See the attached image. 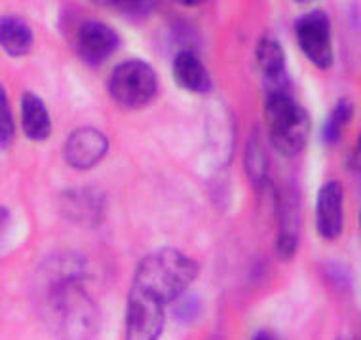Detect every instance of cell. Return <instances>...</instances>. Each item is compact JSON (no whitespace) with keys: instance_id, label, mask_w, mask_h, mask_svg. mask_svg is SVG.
Returning <instances> with one entry per match:
<instances>
[{"instance_id":"6da1fadb","label":"cell","mask_w":361,"mask_h":340,"mask_svg":"<svg viewBox=\"0 0 361 340\" xmlns=\"http://www.w3.org/2000/svg\"><path fill=\"white\" fill-rule=\"evenodd\" d=\"M198 262L179 249L166 248L139 260L133 285L149 291L164 304L187 293L188 285L198 278Z\"/></svg>"},{"instance_id":"7a4b0ae2","label":"cell","mask_w":361,"mask_h":340,"mask_svg":"<svg viewBox=\"0 0 361 340\" xmlns=\"http://www.w3.org/2000/svg\"><path fill=\"white\" fill-rule=\"evenodd\" d=\"M264 122L268 139L280 154L297 156L310 137V116L291 92L267 93Z\"/></svg>"},{"instance_id":"3957f363","label":"cell","mask_w":361,"mask_h":340,"mask_svg":"<svg viewBox=\"0 0 361 340\" xmlns=\"http://www.w3.org/2000/svg\"><path fill=\"white\" fill-rule=\"evenodd\" d=\"M158 78L154 68L141 59L122 61L109 78V93L124 109H141L154 99Z\"/></svg>"},{"instance_id":"277c9868","label":"cell","mask_w":361,"mask_h":340,"mask_svg":"<svg viewBox=\"0 0 361 340\" xmlns=\"http://www.w3.org/2000/svg\"><path fill=\"white\" fill-rule=\"evenodd\" d=\"M295 37L306 59L322 71L331 68L335 61L329 16L324 10H312L300 16L295 23Z\"/></svg>"},{"instance_id":"5b68a950","label":"cell","mask_w":361,"mask_h":340,"mask_svg":"<svg viewBox=\"0 0 361 340\" xmlns=\"http://www.w3.org/2000/svg\"><path fill=\"white\" fill-rule=\"evenodd\" d=\"M166 304L149 291L133 285L126 308V336L131 340H154L160 336L166 322Z\"/></svg>"},{"instance_id":"8992f818","label":"cell","mask_w":361,"mask_h":340,"mask_svg":"<svg viewBox=\"0 0 361 340\" xmlns=\"http://www.w3.org/2000/svg\"><path fill=\"white\" fill-rule=\"evenodd\" d=\"M109 150V139L97 128H78L69 135L63 147L65 162L73 169L86 171L97 166Z\"/></svg>"},{"instance_id":"52a82bcc","label":"cell","mask_w":361,"mask_h":340,"mask_svg":"<svg viewBox=\"0 0 361 340\" xmlns=\"http://www.w3.org/2000/svg\"><path fill=\"white\" fill-rule=\"evenodd\" d=\"M118 48V32L101 21H86L76 32V51L87 65L105 63Z\"/></svg>"},{"instance_id":"ba28073f","label":"cell","mask_w":361,"mask_h":340,"mask_svg":"<svg viewBox=\"0 0 361 340\" xmlns=\"http://www.w3.org/2000/svg\"><path fill=\"white\" fill-rule=\"evenodd\" d=\"M344 224V190L338 181H327L318 194L316 204V226L324 240H335L343 232Z\"/></svg>"},{"instance_id":"9c48e42d","label":"cell","mask_w":361,"mask_h":340,"mask_svg":"<svg viewBox=\"0 0 361 340\" xmlns=\"http://www.w3.org/2000/svg\"><path fill=\"white\" fill-rule=\"evenodd\" d=\"M257 65L264 76V87L270 92H289V78H287L286 51L276 38L262 37L257 44Z\"/></svg>"},{"instance_id":"30bf717a","label":"cell","mask_w":361,"mask_h":340,"mask_svg":"<svg viewBox=\"0 0 361 340\" xmlns=\"http://www.w3.org/2000/svg\"><path fill=\"white\" fill-rule=\"evenodd\" d=\"M300 238V210L299 198L287 194L280 202V230H278V257L291 259L297 253Z\"/></svg>"},{"instance_id":"8fae6325","label":"cell","mask_w":361,"mask_h":340,"mask_svg":"<svg viewBox=\"0 0 361 340\" xmlns=\"http://www.w3.org/2000/svg\"><path fill=\"white\" fill-rule=\"evenodd\" d=\"M173 76L183 90L192 93L212 92V76L192 51H179L173 59Z\"/></svg>"},{"instance_id":"7c38bea8","label":"cell","mask_w":361,"mask_h":340,"mask_svg":"<svg viewBox=\"0 0 361 340\" xmlns=\"http://www.w3.org/2000/svg\"><path fill=\"white\" fill-rule=\"evenodd\" d=\"M21 126H23V133L31 141H44L50 137V114L37 93L25 92L21 95Z\"/></svg>"},{"instance_id":"4fadbf2b","label":"cell","mask_w":361,"mask_h":340,"mask_svg":"<svg viewBox=\"0 0 361 340\" xmlns=\"http://www.w3.org/2000/svg\"><path fill=\"white\" fill-rule=\"evenodd\" d=\"M32 31L27 21L19 18H0V48L12 57L27 56L32 48Z\"/></svg>"},{"instance_id":"5bb4252c","label":"cell","mask_w":361,"mask_h":340,"mask_svg":"<svg viewBox=\"0 0 361 340\" xmlns=\"http://www.w3.org/2000/svg\"><path fill=\"white\" fill-rule=\"evenodd\" d=\"M354 114V105L350 101H338L336 107L331 111L329 118L325 120L324 124V142L325 145H335L341 137H343L344 126L348 124L350 118Z\"/></svg>"},{"instance_id":"9a60e30c","label":"cell","mask_w":361,"mask_h":340,"mask_svg":"<svg viewBox=\"0 0 361 340\" xmlns=\"http://www.w3.org/2000/svg\"><path fill=\"white\" fill-rule=\"evenodd\" d=\"M247 175L255 185H262L267 181V152L262 149V141L259 133L251 137V141L247 142Z\"/></svg>"},{"instance_id":"2e32d148","label":"cell","mask_w":361,"mask_h":340,"mask_svg":"<svg viewBox=\"0 0 361 340\" xmlns=\"http://www.w3.org/2000/svg\"><path fill=\"white\" fill-rule=\"evenodd\" d=\"M16 137V124H13V114L10 109L6 90L0 84V149H8Z\"/></svg>"},{"instance_id":"e0dca14e","label":"cell","mask_w":361,"mask_h":340,"mask_svg":"<svg viewBox=\"0 0 361 340\" xmlns=\"http://www.w3.org/2000/svg\"><path fill=\"white\" fill-rule=\"evenodd\" d=\"M158 0H118L116 8L130 19H145L154 12Z\"/></svg>"},{"instance_id":"ac0fdd59","label":"cell","mask_w":361,"mask_h":340,"mask_svg":"<svg viewBox=\"0 0 361 340\" xmlns=\"http://www.w3.org/2000/svg\"><path fill=\"white\" fill-rule=\"evenodd\" d=\"M173 303H177V306H175V312H177V317L179 320H192V317H196L198 315V300L194 297H187L185 293L183 295H179V297L175 298Z\"/></svg>"},{"instance_id":"d6986e66","label":"cell","mask_w":361,"mask_h":340,"mask_svg":"<svg viewBox=\"0 0 361 340\" xmlns=\"http://www.w3.org/2000/svg\"><path fill=\"white\" fill-rule=\"evenodd\" d=\"M10 211L6 207H0V238L6 234L8 226H10Z\"/></svg>"},{"instance_id":"ffe728a7","label":"cell","mask_w":361,"mask_h":340,"mask_svg":"<svg viewBox=\"0 0 361 340\" xmlns=\"http://www.w3.org/2000/svg\"><path fill=\"white\" fill-rule=\"evenodd\" d=\"M175 2H179L183 6H198V4H204L206 0H175Z\"/></svg>"},{"instance_id":"44dd1931","label":"cell","mask_w":361,"mask_h":340,"mask_svg":"<svg viewBox=\"0 0 361 340\" xmlns=\"http://www.w3.org/2000/svg\"><path fill=\"white\" fill-rule=\"evenodd\" d=\"M90 2H94L97 6H116L118 0H90Z\"/></svg>"},{"instance_id":"7402d4cb","label":"cell","mask_w":361,"mask_h":340,"mask_svg":"<svg viewBox=\"0 0 361 340\" xmlns=\"http://www.w3.org/2000/svg\"><path fill=\"white\" fill-rule=\"evenodd\" d=\"M255 339H276L274 334H268V333H259L255 334Z\"/></svg>"},{"instance_id":"603a6c76","label":"cell","mask_w":361,"mask_h":340,"mask_svg":"<svg viewBox=\"0 0 361 340\" xmlns=\"http://www.w3.org/2000/svg\"><path fill=\"white\" fill-rule=\"evenodd\" d=\"M295 2H299V4H308V2H312V0H295Z\"/></svg>"}]
</instances>
